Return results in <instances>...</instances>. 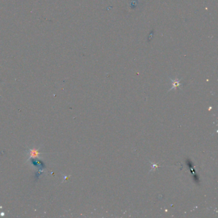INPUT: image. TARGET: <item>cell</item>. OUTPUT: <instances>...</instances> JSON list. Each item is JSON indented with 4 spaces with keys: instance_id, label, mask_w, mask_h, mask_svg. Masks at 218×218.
<instances>
[{
    "instance_id": "1",
    "label": "cell",
    "mask_w": 218,
    "mask_h": 218,
    "mask_svg": "<svg viewBox=\"0 0 218 218\" xmlns=\"http://www.w3.org/2000/svg\"><path fill=\"white\" fill-rule=\"evenodd\" d=\"M28 156H29V159H30L32 157H38L39 156H40L42 154L39 152V148H32V149H29L28 151Z\"/></svg>"
},
{
    "instance_id": "2",
    "label": "cell",
    "mask_w": 218,
    "mask_h": 218,
    "mask_svg": "<svg viewBox=\"0 0 218 218\" xmlns=\"http://www.w3.org/2000/svg\"><path fill=\"white\" fill-rule=\"evenodd\" d=\"M181 85L178 82V81H175V82L173 83V85L172 86V89H173V88H177L178 87H179V86H180Z\"/></svg>"
},
{
    "instance_id": "3",
    "label": "cell",
    "mask_w": 218,
    "mask_h": 218,
    "mask_svg": "<svg viewBox=\"0 0 218 218\" xmlns=\"http://www.w3.org/2000/svg\"><path fill=\"white\" fill-rule=\"evenodd\" d=\"M157 168H158V165L156 164H154L153 165H152V170H155V169H157Z\"/></svg>"
}]
</instances>
